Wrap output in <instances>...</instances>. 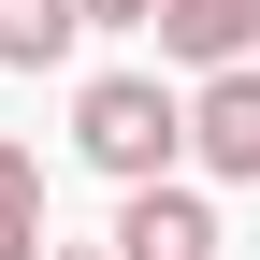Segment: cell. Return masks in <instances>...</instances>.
Returning <instances> with one entry per match:
<instances>
[{
  "mask_svg": "<svg viewBox=\"0 0 260 260\" xmlns=\"http://www.w3.org/2000/svg\"><path fill=\"white\" fill-rule=\"evenodd\" d=\"M73 159L116 174V188H159V174L188 159V87H159V73H87V87H73Z\"/></svg>",
  "mask_w": 260,
  "mask_h": 260,
  "instance_id": "obj_1",
  "label": "cell"
},
{
  "mask_svg": "<svg viewBox=\"0 0 260 260\" xmlns=\"http://www.w3.org/2000/svg\"><path fill=\"white\" fill-rule=\"evenodd\" d=\"M116 260H217V203L188 174H159V188H116V232H102Z\"/></svg>",
  "mask_w": 260,
  "mask_h": 260,
  "instance_id": "obj_2",
  "label": "cell"
},
{
  "mask_svg": "<svg viewBox=\"0 0 260 260\" xmlns=\"http://www.w3.org/2000/svg\"><path fill=\"white\" fill-rule=\"evenodd\" d=\"M188 159H203V174H232V188H260V58L188 87Z\"/></svg>",
  "mask_w": 260,
  "mask_h": 260,
  "instance_id": "obj_3",
  "label": "cell"
},
{
  "mask_svg": "<svg viewBox=\"0 0 260 260\" xmlns=\"http://www.w3.org/2000/svg\"><path fill=\"white\" fill-rule=\"evenodd\" d=\"M159 58H174L188 87L203 73H246L260 58V0H159Z\"/></svg>",
  "mask_w": 260,
  "mask_h": 260,
  "instance_id": "obj_4",
  "label": "cell"
},
{
  "mask_svg": "<svg viewBox=\"0 0 260 260\" xmlns=\"http://www.w3.org/2000/svg\"><path fill=\"white\" fill-rule=\"evenodd\" d=\"M87 29H73V0H0V73H58Z\"/></svg>",
  "mask_w": 260,
  "mask_h": 260,
  "instance_id": "obj_5",
  "label": "cell"
},
{
  "mask_svg": "<svg viewBox=\"0 0 260 260\" xmlns=\"http://www.w3.org/2000/svg\"><path fill=\"white\" fill-rule=\"evenodd\" d=\"M58 232H44V159L29 145H0V260H44Z\"/></svg>",
  "mask_w": 260,
  "mask_h": 260,
  "instance_id": "obj_6",
  "label": "cell"
},
{
  "mask_svg": "<svg viewBox=\"0 0 260 260\" xmlns=\"http://www.w3.org/2000/svg\"><path fill=\"white\" fill-rule=\"evenodd\" d=\"M73 29H159V0H73Z\"/></svg>",
  "mask_w": 260,
  "mask_h": 260,
  "instance_id": "obj_7",
  "label": "cell"
},
{
  "mask_svg": "<svg viewBox=\"0 0 260 260\" xmlns=\"http://www.w3.org/2000/svg\"><path fill=\"white\" fill-rule=\"evenodd\" d=\"M44 260H116V246H44Z\"/></svg>",
  "mask_w": 260,
  "mask_h": 260,
  "instance_id": "obj_8",
  "label": "cell"
}]
</instances>
